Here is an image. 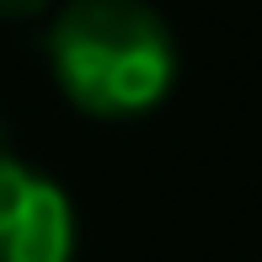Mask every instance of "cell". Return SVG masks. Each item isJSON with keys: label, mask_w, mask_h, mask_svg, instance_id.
<instances>
[{"label": "cell", "mask_w": 262, "mask_h": 262, "mask_svg": "<svg viewBox=\"0 0 262 262\" xmlns=\"http://www.w3.org/2000/svg\"><path fill=\"white\" fill-rule=\"evenodd\" d=\"M49 70L91 118H145L171 97L177 38L139 0H75L49 21Z\"/></svg>", "instance_id": "cell-1"}, {"label": "cell", "mask_w": 262, "mask_h": 262, "mask_svg": "<svg viewBox=\"0 0 262 262\" xmlns=\"http://www.w3.org/2000/svg\"><path fill=\"white\" fill-rule=\"evenodd\" d=\"M75 204L38 166L0 156V262H70Z\"/></svg>", "instance_id": "cell-2"}]
</instances>
